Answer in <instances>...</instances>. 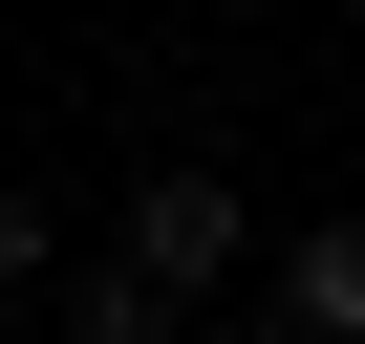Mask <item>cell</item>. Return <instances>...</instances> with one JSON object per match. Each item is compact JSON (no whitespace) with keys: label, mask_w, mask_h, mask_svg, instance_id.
<instances>
[{"label":"cell","mask_w":365,"mask_h":344,"mask_svg":"<svg viewBox=\"0 0 365 344\" xmlns=\"http://www.w3.org/2000/svg\"><path fill=\"white\" fill-rule=\"evenodd\" d=\"M65 344H194V301L129 280V258H86V323H65Z\"/></svg>","instance_id":"cell-3"},{"label":"cell","mask_w":365,"mask_h":344,"mask_svg":"<svg viewBox=\"0 0 365 344\" xmlns=\"http://www.w3.org/2000/svg\"><path fill=\"white\" fill-rule=\"evenodd\" d=\"M108 258H129V280H172V301H215V280L258 258V194H237L215 151H150V172H129V216H108Z\"/></svg>","instance_id":"cell-1"},{"label":"cell","mask_w":365,"mask_h":344,"mask_svg":"<svg viewBox=\"0 0 365 344\" xmlns=\"http://www.w3.org/2000/svg\"><path fill=\"white\" fill-rule=\"evenodd\" d=\"M65 258V194H43V172H0V280H43Z\"/></svg>","instance_id":"cell-4"},{"label":"cell","mask_w":365,"mask_h":344,"mask_svg":"<svg viewBox=\"0 0 365 344\" xmlns=\"http://www.w3.org/2000/svg\"><path fill=\"white\" fill-rule=\"evenodd\" d=\"M194 344H301V323H279V301H237V323H194Z\"/></svg>","instance_id":"cell-5"},{"label":"cell","mask_w":365,"mask_h":344,"mask_svg":"<svg viewBox=\"0 0 365 344\" xmlns=\"http://www.w3.org/2000/svg\"><path fill=\"white\" fill-rule=\"evenodd\" d=\"M279 323L301 344H365V216H301L279 237Z\"/></svg>","instance_id":"cell-2"}]
</instances>
